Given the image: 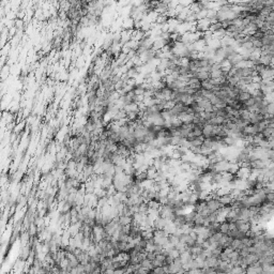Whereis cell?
<instances>
[{
	"mask_svg": "<svg viewBox=\"0 0 274 274\" xmlns=\"http://www.w3.org/2000/svg\"><path fill=\"white\" fill-rule=\"evenodd\" d=\"M251 96H252V95H251L250 92H248V91H241L240 93H239V95H238V101L244 102L245 100L250 99Z\"/></svg>",
	"mask_w": 274,
	"mask_h": 274,
	"instance_id": "cell-5",
	"label": "cell"
},
{
	"mask_svg": "<svg viewBox=\"0 0 274 274\" xmlns=\"http://www.w3.org/2000/svg\"><path fill=\"white\" fill-rule=\"evenodd\" d=\"M230 246L233 248V250H237V251L244 248V245H243L242 242H241V239H238V238L232 239V241H231V243H230Z\"/></svg>",
	"mask_w": 274,
	"mask_h": 274,
	"instance_id": "cell-3",
	"label": "cell"
},
{
	"mask_svg": "<svg viewBox=\"0 0 274 274\" xmlns=\"http://www.w3.org/2000/svg\"><path fill=\"white\" fill-rule=\"evenodd\" d=\"M168 255L170 256V257H173V259H176V258H179V257H180V251H179L178 248H171L170 252L168 253Z\"/></svg>",
	"mask_w": 274,
	"mask_h": 274,
	"instance_id": "cell-6",
	"label": "cell"
},
{
	"mask_svg": "<svg viewBox=\"0 0 274 274\" xmlns=\"http://www.w3.org/2000/svg\"><path fill=\"white\" fill-rule=\"evenodd\" d=\"M140 265H142V267L147 268V269H150V270H152V268H153L152 267V261L148 259V258H146V259L142 260V261L140 262Z\"/></svg>",
	"mask_w": 274,
	"mask_h": 274,
	"instance_id": "cell-7",
	"label": "cell"
},
{
	"mask_svg": "<svg viewBox=\"0 0 274 274\" xmlns=\"http://www.w3.org/2000/svg\"><path fill=\"white\" fill-rule=\"evenodd\" d=\"M229 230V223L227 221H224L222 223H220V228L219 231H221L222 233H227Z\"/></svg>",
	"mask_w": 274,
	"mask_h": 274,
	"instance_id": "cell-4",
	"label": "cell"
},
{
	"mask_svg": "<svg viewBox=\"0 0 274 274\" xmlns=\"http://www.w3.org/2000/svg\"><path fill=\"white\" fill-rule=\"evenodd\" d=\"M273 200H274V194H273V192L266 194V201H268V202H273Z\"/></svg>",
	"mask_w": 274,
	"mask_h": 274,
	"instance_id": "cell-8",
	"label": "cell"
},
{
	"mask_svg": "<svg viewBox=\"0 0 274 274\" xmlns=\"http://www.w3.org/2000/svg\"><path fill=\"white\" fill-rule=\"evenodd\" d=\"M206 206H207V209L210 212H215L221 207H224L223 204L219 201V199H215V198H209V199L206 200Z\"/></svg>",
	"mask_w": 274,
	"mask_h": 274,
	"instance_id": "cell-1",
	"label": "cell"
},
{
	"mask_svg": "<svg viewBox=\"0 0 274 274\" xmlns=\"http://www.w3.org/2000/svg\"><path fill=\"white\" fill-rule=\"evenodd\" d=\"M232 200H233V196L230 194V193H229V194H226V195H223V196H221V197L219 198V201L221 202L223 206H230Z\"/></svg>",
	"mask_w": 274,
	"mask_h": 274,
	"instance_id": "cell-2",
	"label": "cell"
}]
</instances>
